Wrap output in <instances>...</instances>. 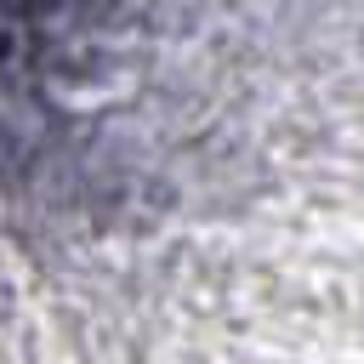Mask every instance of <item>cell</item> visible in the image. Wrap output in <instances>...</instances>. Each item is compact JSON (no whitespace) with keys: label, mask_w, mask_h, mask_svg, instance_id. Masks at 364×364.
Returning a JSON list of instances; mask_svg holds the SVG:
<instances>
[{"label":"cell","mask_w":364,"mask_h":364,"mask_svg":"<svg viewBox=\"0 0 364 364\" xmlns=\"http://www.w3.org/2000/svg\"><path fill=\"white\" fill-rule=\"evenodd\" d=\"M23 6H40V0H0V17H11V11H23Z\"/></svg>","instance_id":"6da1fadb"}]
</instances>
